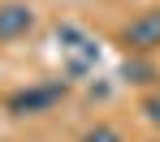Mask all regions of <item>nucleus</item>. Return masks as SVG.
Masks as SVG:
<instances>
[{
    "label": "nucleus",
    "mask_w": 160,
    "mask_h": 142,
    "mask_svg": "<svg viewBox=\"0 0 160 142\" xmlns=\"http://www.w3.org/2000/svg\"><path fill=\"white\" fill-rule=\"evenodd\" d=\"M121 43H126L130 52H156V48H160V9L138 13L130 26L121 30Z\"/></svg>",
    "instance_id": "nucleus-1"
},
{
    "label": "nucleus",
    "mask_w": 160,
    "mask_h": 142,
    "mask_svg": "<svg viewBox=\"0 0 160 142\" xmlns=\"http://www.w3.org/2000/svg\"><path fill=\"white\" fill-rule=\"evenodd\" d=\"M35 30V9L26 0H4L0 4V43H18Z\"/></svg>",
    "instance_id": "nucleus-2"
},
{
    "label": "nucleus",
    "mask_w": 160,
    "mask_h": 142,
    "mask_svg": "<svg viewBox=\"0 0 160 142\" xmlns=\"http://www.w3.org/2000/svg\"><path fill=\"white\" fill-rule=\"evenodd\" d=\"M65 95V82H48V86H30V90H18L9 99V112L26 116V112H48L56 99Z\"/></svg>",
    "instance_id": "nucleus-3"
},
{
    "label": "nucleus",
    "mask_w": 160,
    "mask_h": 142,
    "mask_svg": "<svg viewBox=\"0 0 160 142\" xmlns=\"http://www.w3.org/2000/svg\"><path fill=\"white\" fill-rule=\"evenodd\" d=\"M152 78H156V69L147 60H126V82H152Z\"/></svg>",
    "instance_id": "nucleus-4"
},
{
    "label": "nucleus",
    "mask_w": 160,
    "mask_h": 142,
    "mask_svg": "<svg viewBox=\"0 0 160 142\" xmlns=\"http://www.w3.org/2000/svg\"><path fill=\"white\" fill-rule=\"evenodd\" d=\"M82 142H126V138H121L112 125H91V129L82 134Z\"/></svg>",
    "instance_id": "nucleus-5"
},
{
    "label": "nucleus",
    "mask_w": 160,
    "mask_h": 142,
    "mask_svg": "<svg viewBox=\"0 0 160 142\" xmlns=\"http://www.w3.org/2000/svg\"><path fill=\"white\" fill-rule=\"evenodd\" d=\"M143 112H147L152 125H160V99H147V103H143Z\"/></svg>",
    "instance_id": "nucleus-6"
}]
</instances>
